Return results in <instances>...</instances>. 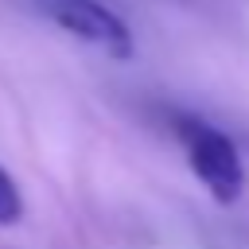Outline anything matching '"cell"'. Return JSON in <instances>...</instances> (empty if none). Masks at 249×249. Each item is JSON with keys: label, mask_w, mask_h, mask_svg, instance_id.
I'll return each instance as SVG.
<instances>
[{"label": "cell", "mask_w": 249, "mask_h": 249, "mask_svg": "<svg viewBox=\"0 0 249 249\" xmlns=\"http://www.w3.org/2000/svg\"><path fill=\"white\" fill-rule=\"evenodd\" d=\"M171 128H175V136L187 152L195 179L206 187V195L218 206L237 202L241 191H245V163H241L237 144L222 128H214L210 121H202L195 113H171Z\"/></svg>", "instance_id": "6da1fadb"}, {"label": "cell", "mask_w": 249, "mask_h": 249, "mask_svg": "<svg viewBox=\"0 0 249 249\" xmlns=\"http://www.w3.org/2000/svg\"><path fill=\"white\" fill-rule=\"evenodd\" d=\"M39 4L74 39H82V43H89L113 58H132V51H136L132 27L109 4H101V0H39Z\"/></svg>", "instance_id": "7a4b0ae2"}, {"label": "cell", "mask_w": 249, "mask_h": 249, "mask_svg": "<svg viewBox=\"0 0 249 249\" xmlns=\"http://www.w3.org/2000/svg\"><path fill=\"white\" fill-rule=\"evenodd\" d=\"M23 214H27V206H23V191H19L16 179L0 167V226H19Z\"/></svg>", "instance_id": "3957f363"}, {"label": "cell", "mask_w": 249, "mask_h": 249, "mask_svg": "<svg viewBox=\"0 0 249 249\" xmlns=\"http://www.w3.org/2000/svg\"><path fill=\"white\" fill-rule=\"evenodd\" d=\"M160 4H187V0H160Z\"/></svg>", "instance_id": "277c9868"}]
</instances>
